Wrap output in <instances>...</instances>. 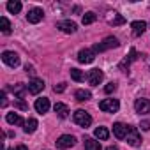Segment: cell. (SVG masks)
<instances>
[{
    "label": "cell",
    "instance_id": "obj_1",
    "mask_svg": "<svg viewBox=\"0 0 150 150\" xmlns=\"http://www.w3.org/2000/svg\"><path fill=\"white\" fill-rule=\"evenodd\" d=\"M117 46H118V39H117V37H113V35H110V37H106L103 42L96 44L92 50H94V53H103V51L111 50V48H117Z\"/></svg>",
    "mask_w": 150,
    "mask_h": 150
},
{
    "label": "cell",
    "instance_id": "obj_2",
    "mask_svg": "<svg viewBox=\"0 0 150 150\" xmlns=\"http://www.w3.org/2000/svg\"><path fill=\"white\" fill-rule=\"evenodd\" d=\"M72 118H74V122H76L80 127H88V125L92 124V117H90L85 110H78V111H74Z\"/></svg>",
    "mask_w": 150,
    "mask_h": 150
},
{
    "label": "cell",
    "instance_id": "obj_3",
    "mask_svg": "<svg viewBox=\"0 0 150 150\" xmlns=\"http://www.w3.org/2000/svg\"><path fill=\"white\" fill-rule=\"evenodd\" d=\"M118 108H120V104L117 99H104L99 103V110H103L106 113H115V111H118Z\"/></svg>",
    "mask_w": 150,
    "mask_h": 150
},
{
    "label": "cell",
    "instance_id": "obj_4",
    "mask_svg": "<svg viewBox=\"0 0 150 150\" xmlns=\"http://www.w3.org/2000/svg\"><path fill=\"white\" fill-rule=\"evenodd\" d=\"M76 145V138L74 136H71V134H64V136H60L58 139H57V148H71V146H74Z\"/></svg>",
    "mask_w": 150,
    "mask_h": 150
},
{
    "label": "cell",
    "instance_id": "obj_5",
    "mask_svg": "<svg viewBox=\"0 0 150 150\" xmlns=\"http://www.w3.org/2000/svg\"><path fill=\"white\" fill-rule=\"evenodd\" d=\"M2 60H4V64H7L9 67H18V65H20V57H18V53H14V51H4V53H2Z\"/></svg>",
    "mask_w": 150,
    "mask_h": 150
},
{
    "label": "cell",
    "instance_id": "obj_6",
    "mask_svg": "<svg viewBox=\"0 0 150 150\" xmlns=\"http://www.w3.org/2000/svg\"><path fill=\"white\" fill-rule=\"evenodd\" d=\"M125 138H127V143H129L131 146H139V145H141V136L138 134V131H136L132 125H129Z\"/></svg>",
    "mask_w": 150,
    "mask_h": 150
},
{
    "label": "cell",
    "instance_id": "obj_7",
    "mask_svg": "<svg viewBox=\"0 0 150 150\" xmlns=\"http://www.w3.org/2000/svg\"><path fill=\"white\" fill-rule=\"evenodd\" d=\"M134 110H136V113H139V115H146V113H150V101L148 99H136V103H134Z\"/></svg>",
    "mask_w": 150,
    "mask_h": 150
},
{
    "label": "cell",
    "instance_id": "obj_8",
    "mask_svg": "<svg viewBox=\"0 0 150 150\" xmlns=\"http://www.w3.org/2000/svg\"><path fill=\"white\" fill-rule=\"evenodd\" d=\"M88 83L90 85H94V87H97L101 81H103V78H104V72L101 71V69H92L90 72H88Z\"/></svg>",
    "mask_w": 150,
    "mask_h": 150
},
{
    "label": "cell",
    "instance_id": "obj_9",
    "mask_svg": "<svg viewBox=\"0 0 150 150\" xmlns=\"http://www.w3.org/2000/svg\"><path fill=\"white\" fill-rule=\"evenodd\" d=\"M42 18H44V13H42L41 7H34V9H30L28 14H27V21H28V23H39Z\"/></svg>",
    "mask_w": 150,
    "mask_h": 150
},
{
    "label": "cell",
    "instance_id": "obj_10",
    "mask_svg": "<svg viewBox=\"0 0 150 150\" xmlns=\"http://www.w3.org/2000/svg\"><path fill=\"white\" fill-rule=\"evenodd\" d=\"M138 57H139V55H138V51H136V50L132 48V50H131V53H129V57H125V58H124V60L120 62V71L127 72V71H129V65H131V62L138 60Z\"/></svg>",
    "mask_w": 150,
    "mask_h": 150
},
{
    "label": "cell",
    "instance_id": "obj_11",
    "mask_svg": "<svg viewBox=\"0 0 150 150\" xmlns=\"http://www.w3.org/2000/svg\"><path fill=\"white\" fill-rule=\"evenodd\" d=\"M34 108H35V111L41 113V115L48 113V110H50V99H48V97H39V99H35Z\"/></svg>",
    "mask_w": 150,
    "mask_h": 150
},
{
    "label": "cell",
    "instance_id": "obj_12",
    "mask_svg": "<svg viewBox=\"0 0 150 150\" xmlns=\"http://www.w3.org/2000/svg\"><path fill=\"white\" fill-rule=\"evenodd\" d=\"M94 58H96L94 50H81L78 53V62H81V64H90V62H94Z\"/></svg>",
    "mask_w": 150,
    "mask_h": 150
},
{
    "label": "cell",
    "instance_id": "obj_13",
    "mask_svg": "<svg viewBox=\"0 0 150 150\" xmlns=\"http://www.w3.org/2000/svg\"><path fill=\"white\" fill-rule=\"evenodd\" d=\"M106 20H108V23L113 25V27H118V25H124V23H125V18H124L122 14L115 13V11H113V13H108V18H106Z\"/></svg>",
    "mask_w": 150,
    "mask_h": 150
},
{
    "label": "cell",
    "instance_id": "obj_14",
    "mask_svg": "<svg viewBox=\"0 0 150 150\" xmlns=\"http://www.w3.org/2000/svg\"><path fill=\"white\" fill-rule=\"evenodd\" d=\"M46 85H44V81L42 80H39V78H34L30 83H28V92L30 94H39V92H42V88H44Z\"/></svg>",
    "mask_w": 150,
    "mask_h": 150
},
{
    "label": "cell",
    "instance_id": "obj_15",
    "mask_svg": "<svg viewBox=\"0 0 150 150\" xmlns=\"http://www.w3.org/2000/svg\"><path fill=\"white\" fill-rule=\"evenodd\" d=\"M58 28H60L62 32H65V34H74L78 27H76V23H74V21L64 20V21H60V23H58Z\"/></svg>",
    "mask_w": 150,
    "mask_h": 150
},
{
    "label": "cell",
    "instance_id": "obj_16",
    "mask_svg": "<svg viewBox=\"0 0 150 150\" xmlns=\"http://www.w3.org/2000/svg\"><path fill=\"white\" fill-rule=\"evenodd\" d=\"M127 129H129V125H124V124L117 122V124L113 125V134H115L118 139H124V138L127 136Z\"/></svg>",
    "mask_w": 150,
    "mask_h": 150
},
{
    "label": "cell",
    "instance_id": "obj_17",
    "mask_svg": "<svg viewBox=\"0 0 150 150\" xmlns=\"http://www.w3.org/2000/svg\"><path fill=\"white\" fill-rule=\"evenodd\" d=\"M53 110H55V113H57L60 118H67V117H69V108H67L64 103H57V104L53 106Z\"/></svg>",
    "mask_w": 150,
    "mask_h": 150
},
{
    "label": "cell",
    "instance_id": "obj_18",
    "mask_svg": "<svg viewBox=\"0 0 150 150\" xmlns=\"http://www.w3.org/2000/svg\"><path fill=\"white\" fill-rule=\"evenodd\" d=\"M131 28H132V34L134 35H141L146 30V23L145 21H132L131 23Z\"/></svg>",
    "mask_w": 150,
    "mask_h": 150
},
{
    "label": "cell",
    "instance_id": "obj_19",
    "mask_svg": "<svg viewBox=\"0 0 150 150\" xmlns=\"http://www.w3.org/2000/svg\"><path fill=\"white\" fill-rule=\"evenodd\" d=\"M6 120H7L11 125H25V120H23L18 113H7Z\"/></svg>",
    "mask_w": 150,
    "mask_h": 150
},
{
    "label": "cell",
    "instance_id": "obj_20",
    "mask_svg": "<svg viewBox=\"0 0 150 150\" xmlns=\"http://www.w3.org/2000/svg\"><path fill=\"white\" fill-rule=\"evenodd\" d=\"M35 129H37V120H35V118H28V120L25 122V127H23V131H25L27 134H32Z\"/></svg>",
    "mask_w": 150,
    "mask_h": 150
},
{
    "label": "cell",
    "instance_id": "obj_21",
    "mask_svg": "<svg viewBox=\"0 0 150 150\" xmlns=\"http://www.w3.org/2000/svg\"><path fill=\"white\" fill-rule=\"evenodd\" d=\"M7 11L13 13V14H18L21 11V2H18V0H11V2H7Z\"/></svg>",
    "mask_w": 150,
    "mask_h": 150
},
{
    "label": "cell",
    "instance_id": "obj_22",
    "mask_svg": "<svg viewBox=\"0 0 150 150\" xmlns=\"http://www.w3.org/2000/svg\"><path fill=\"white\" fill-rule=\"evenodd\" d=\"M74 97H76V101L83 103V101H88V99L92 97V94H90V90H76Z\"/></svg>",
    "mask_w": 150,
    "mask_h": 150
},
{
    "label": "cell",
    "instance_id": "obj_23",
    "mask_svg": "<svg viewBox=\"0 0 150 150\" xmlns=\"http://www.w3.org/2000/svg\"><path fill=\"white\" fill-rule=\"evenodd\" d=\"M85 150H101V143L92 139V138H87L85 139Z\"/></svg>",
    "mask_w": 150,
    "mask_h": 150
},
{
    "label": "cell",
    "instance_id": "obj_24",
    "mask_svg": "<svg viewBox=\"0 0 150 150\" xmlns=\"http://www.w3.org/2000/svg\"><path fill=\"white\" fill-rule=\"evenodd\" d=\"M94 134H96V138H99V139H108V138H110V131H108L106 127H97V129L94 131Z\"/></svg>",
    "mask_w": 150,
    "mask_h": 150
},
{
    "label": "cell",
    "instance_id": "obj_25",
    "mask_svg": "<svg viewBox=\"0 0 150 150\" xmlns=\"http://www.w3.org/2000/svg\"><path fill=\"white\" fill-rule=\"evenodd\" d=\"M13 92H14V96H18V99H23L27 90H25V85L23 83H18V85L13 87Z\"/></svg>",
    "mask_w": 150,
    "mask_h": 150
},
{
    "label": "cell",
    "instance_id": "obj_26",
    "mask_svg": "<svg viewBox=\"0 0 150 150\" xmlns=\"http://www.w3.org/2000/svg\"><path fill=\"white\" fill-rule=\"evenodd\" d=\"M0 28H2L4 34H11V23H9V20L6 16L0 18Z\"/></svg>",
    "mask_w": 150,
    "mask_h": 150
},
{
    "label": "cell",
    "instance_id": "obj_27",
    "mask_svg": "<svg viewBox=\"0 0 150 150\" xmlns=\"http://www.w3.org/2000/svg\"><path fill=\"white\" fill-rule=\"evenodd\" d=\"M96 20H97L96 13H85L83 18H81V23H83V25H90V23H94Z\"/></svg>",
    "mask_w": 150,
    "mask_h": 150
},
{
    "label": "cell",
    "instance_id": "obj_28",
    "mask_svg": "<svg viewBox=\"0 0 150 150\" xmlns=\"http://www.w3.org/2000/svg\"><path fill=\"white\" fill-rule=\"evenodd\" d=\"M71 78L74 81H83L85 80V74L80 71V69H71Z\"/></svg>",
    "mask_w": 150,
    "mask_h": 150
},
{
    "label": "cell",
    "instance_id": "obj_29",
    "mask_svg": "<svg viewBox=\"0 0 150 150\" xmlns=\"http://www.w3.org/2000/svg\"><path fill=\"white\" fill-rule=\"evenodd\" d=\"M115 90H117V83H113V81L108 83V85L104 87V92H106V94H113Z\"/></svg>",
    "mask_w": 150,
    "mask_h": 150
},
{
    "label": "cell",
    "instance_id": "obj_30",
    "mask_svg": "<svg viewBox=\"0 0 150 150\" xmlns=\"http://www.w3.org/2000/svg\"><path fill=\"white\" fill-rule=\"evenodd\" d=\"M14 106H16V108H20V110H23V111H25V110H28V104H27V103H23L21 99H18V101L14 103Z\"/></svg>",
    "mask_w": 150,
    "mask_h": 150
},
{
    "label": "cell",
    "instance_id": "obj_31",
    "mask_svg": "<svg viewBox=\"0 0 150 150\" xmlns=\"http://www.w3.org/2000/svg\"><path fill=\"white\" fill-rule=\"evenodd\" d=\"M65 87H67V83H58V85H55V88H53V90L60 94V92H64V90H65Z\"/></svg>",
    "mask_w": 150,
    "mask_h": 150
},
{
    "label": "cell",
    "instance_id": "obj_32",
    "mask_svg": "<svg viewBox=\"0 0 150 150\" xmlns=\"http://www.w3.org/2000/svg\"><path fill=\"white\" fill-rule=\"evenodd\" d=\"M139 127H141V131H150V122H148V120H143V122L139 124Z\"/></svg>",
    "mask_w": 150,
    "mask_h": 150
},
{
    "label": "cell",
    "instance_id": "obj_33",
    "mask_svg": "<svg viewBox=\"0 0 150 150\" xmlns=\"http://www.w3.org/2000/svg\"><path fill=\"white\" fill-rule=\"evenodd\" d=\"M0 99H2V103H0V104H2L4 108L7 106V99H6V92H2V96H0Z\"/></svg>",
    "mask_w": 150,
    "mask_h": 150
},
{
    "label": "cell",
    "instance_id": "obj_34",
    "mask_svg": "<svg viewBox=\"0 0 150 150\" xmlns=\"http://www.w3.org/2000/svg\"><path fill=\"white\" fill-rule=\"evenodd\" d=\"M25 71H27V72H30V74H34V72H35V71H34V67H32V65H28V64L25 65Z\"/></svg>",
    "mask_w": 150,
    "mask_h": 150
},
{
    "label": "cell",
    "instance_id": "obj_35",
    "mask_svg": "<svg viewBox=\"0 0 150 150\" xmlns=\"http://www.w3.org/2000/svg\"><path fill=\"white\" fill-rule=\"evenodd\" d=\"M14 150H28V148H27V146H25V145H18V146H16V148H14Z\"/></svg>",
    "mask_w": 150,
    "mask_h": 150
},
{
    "label": "cell",
    "instance_id": "obj_36",
    "mask_svg": "<svg viewBox=\"0 0 150 150\" xmlns=\"http://www.w3.org/2000/svg\"><path fill=\"white\" fill-rule=\"evenodd\" d=\"M106 150H118V146H117V145H110Z\"/></svg>",
    "mask_w": 150,
    "mask_h": 150
},
{
    "label": "cell",
    "instance_id": "obj_37",
    "mask_svg": "<svg viewBox=\"0 0 150 150\" xmlns=\"http://www.w3.org/2000/svg\"><path fill=\"white\" fill-rule=\"evenodd\" d=\"M13 150H14V148H13Z\"/></svg>",
    "mask_w": 150,
    "mask_h": 150
}]
</instances>
